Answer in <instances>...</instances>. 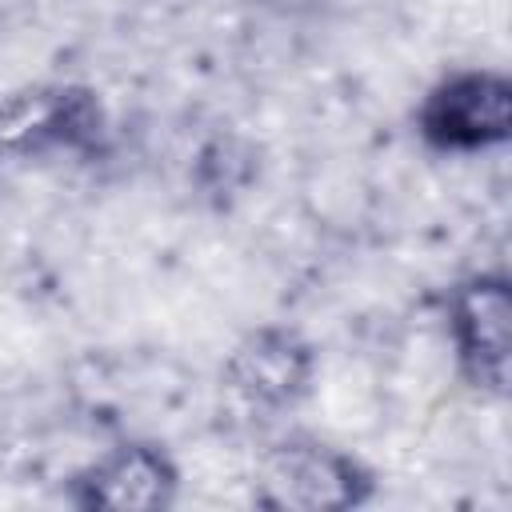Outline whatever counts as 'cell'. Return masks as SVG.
Returning <instances> with one entry per match:
<instances>
[{
  "label": "cell",
  "instance_id": "1",
  "mask_svg": "<svg viewBox=\"0 0 512 512\" xmlns=\"http://www.w3.org/2000/svg\"><path fill=\"white\" fill-rule=\"evenodd\" d=\"M112 140V120L96 88L52 80L24 84L0 100V152L20 160L72 156L100 160Z\"/></svg>",
  "mask_w": 512,
  "mask_h": 512
},
{
  "label": "cell",
  "instance_id": "5",
  "mask_svg": "<svg viewBox=\"0 0 512 512\" xmlns=\"http://www.w3.org/2000/svg\"><path fill=\"white\" fill-rule=\"evenodd\" d=\"M224 388L256 412H292L316 380V348L288 324H260L236 340L220 368Z\"/></svg>",
  "mask_w": 512,
  "mask_h": 512
},
{
  "label": "cell",
  "instance_id": "2",
  "mask_svg": "<svg viewBox=\"0 0 512 512\" xmlns=\"http://www.w3.org/2000/svg\"><path fill=\"white\" fill-rule=\"evenodd\" d=\"M376 496V472L316 436H284L256 460V504L268 512H352Z\"/></svg>",
  "mask_w": 512,
  "mask_h": 512
},
{
  "label": "cell",
  "instance_id": "4",
  "mask_svg": "<svg viewBox=\"0 0 512 512\" xmlns=\"http://www.w3.org/2000/svg\"><path fill=\"white\" fill-rule=\"evenodd\" d=\"M444 328L460 380L480 396H508L512 284L504 272H472L444 292Z\"/></svg>",
  "mask_w": 512,
  "mask_h": 512
},
{
  "label": "cell",
  "instance_id": "7",
  "mask_svg": "<svg viewBox=\"0 0 512 512\" xmlns=\"http://www.w3.org/2000/svg\"><path fill=\"white\" fill-rule=\"evenodd\" d=\"M256 148L244 140V136H212L200 152H196V164H192V180H196V192L204 200H212L216 208H228L252 180H256Z\"/></svg>",
  "mask_w": 512,
  "mask_h": 512
},
{
  "label": "cell",
  "instance_id": "6",
  "mask_svg": "<svg viewBox=\"0 0 512 512\" xmlns=\"http://www.w3.org/2000/svg\"><path fill=\"white\" fill-rule=\"evenodd\" d=\"M64 496L84 512H164L180 496V464L156 440H120L84 464Z\"/></svg>",
  "mask_w": 512,
  "mask_h": 512
},
{
  "label": "cell",
  "instance_id": "3",
  "mask_svg": "<svg viewBox=\"0 0 512 512\" xmlns=\"http://www.w3.org/2000/svg\"><path fill=\"white\" fill-rule=\"evenodd\" d=\"M416 136L440 156H480L512 140V76L500 68H452L424 88L412 112Z\"/></svg>",
  "mask_w": 512,
  "mask_h": 512
}]
</instances>
